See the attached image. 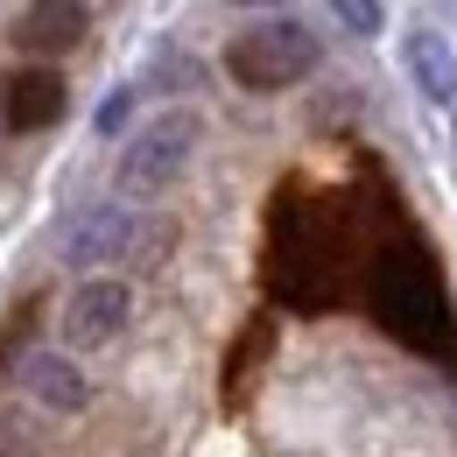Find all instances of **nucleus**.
I'll list each match as a JSON object with an SVG mask.
<instances>
[{"label":"nucleus","mask_w":457,"mask_h":457,"mask_svg":"<svg viewBox=\"0 0 457 457\" xmlns=\"http://www.w3.org/2000/svg\"><path fill=\"white\" fill-rule=\"evenodd\" d=\"M317 63H324V43L288 14H268L226 43V78L239 92H288V85L317 78Z\"/></svg>","instance_id":"1"},{"label":"nucleus","mask_w":457,"mask_h":457,"mask_svg":"<svg viewBox=\"0 0 457 457\" xmlns=\"http://www.w3.org/2000/svg\"><path fill=\"white\" fill-rule=\"evenodd\" d=\"M197 141H204V120L190 113V106H170V113L141 120L134 134H127V148H120V197H162L176 176L190 170V155H197Z\"/></svg>","instance_id":"2"},{"label":"nucleus","mask_w":457,"mask_h":457,"mask_svg":"<svg viewBox=\"0 0 457 457\" xmlns=\"http://www.w3.org/2000/svg\"><path fill=\"white\" fill-rule=\"evenodd\" d=\"M127 324H134V288L120 282V275H85V282L63 295V317H57L71 352H106Z\"/></svg>","instance_id":"3"},{"label":"nucleus","mask_w":457,"mask_h":457,"mask_svg":"<svg viewBox=\"0 0 457 457\" xmlns=\"http://www.w3.org/2000/svg\"><path fill=\"white\" fill-rule=\"evenodd\" d=\"M14 387L36 401V408H50V415H85V408H92V373L78 366L71 345H63V352H29V359L14 366Z\"/></svg>","instance_id":"4"},{"label":"nucleus","mask_w":457,"mask_h":457,"mask_svg":"<svg viewBox=\"0 0 457 457\" xmlns=\"http://www.w3.org/2000/svg\"><path fill=\"white\" fill-rule=\"evenodd\" d=\"M401 71H408V85H415L422 106H457V43L436 21H415L401 36Z\"/></svg>","instance_id":"5"},{"label":"nucleus","mask_w":457,"mask_h":457,"mask_svg":"<svg viewBox=\"0 0 457 457\" xmlns=\"http://www.w3.org/2000/svg\"><path fill=\"white\" fill-rule=\"evenodd\" d=\"M127 232H134V212H127V204H92L78 226L63 232V268L99 275V268L127 261Z\"/></svg>","instance_id":"6"},{"label":"nucleus","mask_w":457,"mask_h":457,"mask_svg":"<svg viewBox=\"0 0 457 457\" xmlns=\"http://www.w3.org/2000/svg\"><path fill=\"white\" fill-rule=\"evenodd\" d=\"M57 120H63V78L50 63L14 71V78L0 85V127H7V134H36V127H57Z\"/></svg>","instance_id":"7"},{"label":"nucleus","mask_w":457,"mask_h":457,"mask_svg":"<svg viewBox=\"0 0 457 457\" xmlns=\"http://www.w3.org/2000/svg\"><path fill=\"white\" fill-rule=\"evenodd\" d=\"M85 0H29L21 7V43L36 50V57H63V50H78L85 43Z\"/></svg>","instance_id":"8"},{"label":"nucleus","mask_w":457,"mask_h":457,"mask_svg":"<svg viewBox=\"0 0 457 457\" xmlns=\"http://www.w3.org/2000/svg\"><path fill=\"white\" fill-rule=\"evenodd\" d=\"M176 246V226L170 219H148V212H134V232H127V261L120 268H134V275H148V268H162Z\"/></svg>","instance_id":"9"},{"label":"nucleus","mask_w":457,"mask_h":457,"mask_svg":"<svg viewBox=\"0 0 457 457\" xmlns=\"http://www.w3.org/2000/svg\"><path fill=\"white\" fill-rule=\"evenodd\" d=\"M324 14L338 21L345 36H380L387 29V7L380 0H324Z\"/></svg>","instance_id":"10"},{"label":"nucleus","mask_w":457,"mask_h":457,"mask_svg":"<svg viewBox=\"0 0 457 457\" xmlns=\"http://www.w3.org/2000/svg\"><path fill=\"white\" fill-rule=\"evenodd\" d=\"M134 99H141V85H120V92H106V106H99V113H92V127H99V134H106V141H113L120 127H127V120H134Z\"/></svg>","instance_id":"11"},{"label":"nucleus","mask_w":457,"mask_h":457,"mask_svg":"<svg viewBox=\"0 0 457 457\" xmlns=\"http://www.w3.org/2000/svg\"><path fill=\"white\" fill-rule=\"evenodd\" d=\"M232 7H253V14H282L288 0H232Z\"/></svg>","instance_id":"12"},{"label":"nucleus","mask_w":457,"mask_h":457,"mask_svg":"<svg viewBox=\"0 0 457 457\" xmlns=\"http://www.w3.org/2000/svg\"><path fill=\"white\" fill-rule=\"evenodd\" d=\"M451 436H457V408H451Z\"/></svg>","instance_id":"13"}]
</instances>
